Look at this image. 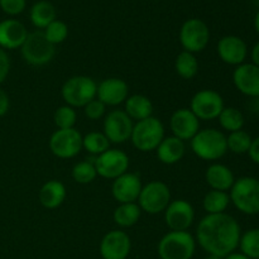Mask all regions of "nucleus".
<instances>
[{
  "instance_id": "nucleus-1",
  "label": "nucleus",
  "mask_w": 259,
  "mask_h": 259,
  "mask_svg": "<svg viewBox=\"0 0 259 259\" xmlns=\"http://www.w3.org/2000/svg\"><path fill=\"white\" fill-rule=\"evenodd\" d=\"M242 237L240 225L232 215H206L200 220L196 228V243L209 255L224 258L235 252Z\"/></svg>"
},
{
  "instance_id": "nucleus-2",
  "label": "nucleus",
  "mask_w": 259,
  "mask_h": 259,
  "mask_svg": "<svg viewBox=\"0 0 259 259\" xmlns=\"http://www.w3.org/2000/svg\"><path fill=\"white\" fill-rule=\"evenodd\" d=\"M190 144L195 156L202 161H218L228 152L227 137L214 128L200 129Z\"/></svg>"
},
{
  "instance_id": "nucleus-3",
  "label": "nucleus",
  "mask_w": 259,
  "mask_h": 259,
  "mask_svg": "<svg viewBox=\"0 0 259 259\" xmlns=\"http://www.w3.org/2000/svg\"><path fill=\"white\" fill-rule=\"evenodd\" d=\"M229 196L230 202L242 214H259V180L255 177L244 176L235 180Z\"/></svg>"
},
{
  "instance_id": "nucleus-4",
  "label": "nucleus",
  "mask_w": 259,
  "mask_h": 259,
  "mask_svg": "<svg viewBox=\"0 0 259 259\" xmlns=\"http://www.w3.org/2000/svg\"><path fill=\"white\" fill-rule=\"evenodd\" d=\"M98 83L85 75H76L67 78L61 89V96L66 105L71 108H83L96 98Z\"/></svg>"
},
{
  "instance_id": "nucleus-5",
  "label": "nucleus",
  "mask_w": 259,
  "mask_h": 259,
  "mask_svg": "<svg viewBox=\"0 0 259 259\" xmlns=\"http://www.w3.org/2000/svg\"><path fill=\"white\" fill-rule=\"evenodd\" d=\"M164 138V125L156 116L139 120L134 124L131 141L138 151L143 153L156 151Z\"/></svg>"
},
{
  "instance_id": "nucleus-6",
  "label": "nucleus",
  "mask_w": 259,
  "mask_h": 259,
  "mask_svg": "<svg viewBox=\"0 0 259 259\" xmlns=\"http://www.w3.org/2000/svg\"><path fill=\"white\" fill-rule=\"evenodd\" d=\"M196 250V240L189 232H168L159 240L157 252L161 259H191Z\"/></svg>"
},
{
  "instance_id": "nucleus-7",
  "label": "nucleus",
  "mask_w": 259,
  "mask_h": 259,
  "mask_svg": "<svg viewBox=\"0 0 259 259\" xmlns=\"http://www.w3.org/2000/svg\"><path fill=\"white\" fill-rule=\"evenodd\" d=\"M22 57L28 65L45 66L53 60L56 55L55 46L46 38L43 30L28 33L27 39L20 47Z\"/></svg>"
},
{
  "instance_id": "nucleus-8",
  "label": "nucleus",
  "mask_w": 259,
  "mask_h": 259,
  "mask_svg": "<svg viewBox=\"0 0 259 259\" xmlns=\"http://www.w3.org/2000/svg\"><path fill=\"white\" fill-rule=\"evenodd\" d=\"M169 187L162 181H151L142 187L138 202L142 211L149 215L161 214L171 202Z\"/></svg>"
},
{
  "instance_id": "nucleus-9",
  "label": "nucleus",
  "mask_w": 259,
  "mask_h": 259,
  "mask_svg": "<svg viewBox=\"0 0 259 259\" xmlns=\"http://www.w3.org/2000/svg\"><path fill=\"white\" fill-rule=\"evenodd\" d=\"M179 38L184 51L195 55L202 52L209 45L210 29L204 20L191 18L182 24Z\"/></svg>"
},
{
  "instance_id": "nucleus-10",
  "label": "nucleus",
  "mask_w": 259,
  "mask_h": 259,
  "mask_svg": "<svg viewBox=\"0 0 259 259\" xmlns=\"http://www.w3.org/2000/svg\"><path fill=\"white\" fill-rule=\"evenodd\" d=\"M225 108L224 99L218 91L211 89L200 90L192 96L190 101V110L199 120H214L218 119Z\"/></svg>"
},
{
  "instance_id": "nucleus-11",
  "label": "nucleus",
  "mask_w": 259,
  "mask_h": 259,
  "mask_svg": "<svg viewBox=\"0 0 259 259\" xmlns=\"http://www.w3.org/2000/svg\"><path fill=\"white\" fill-rule=\"evenodd\" d=\"M48 147L53 156L61 159H70L77 156L82 149V136L75 128L57 129L51 136Z\"/></svg>"
},
{
  "instance_id": "nucleus-12",
  "label": "nucleus",
  "mask_w": 259,
  "mask_h": 259,
  "mask_svg": "<svg viewBox=\"0 0 259 259\" xmlns=\"http://www.w3.org/2000/svg\"><path fill=\"white\" fill-rule=\"evenodd\" d=\"M129 156L120 149H108L100 156L95 157L96 174L98 176L108 180H115L119 176L128 172L129 169Z\"/></svg>"
},
{
  "instance_id": "nucleus-13",
  "label": "nucleus",
  "mask_w": 259,
  "mask_h": 259,
  "mask_svg": "<svg viewBox=\"0 0 259 259\" xmlns=\"http://www.w3.org/2000/svg\"><path fill=\"white\" fill-rule=\"evenodd\" d=\"M133 126V120L126 115L125 111L115 109V110L109 111L104 118L103 133L105 134L110 143L123 144L126 141H131Z\"/></svg>"
},
{
  "instance_id": "nucleus-14",
  "label": "nucleus",
  "mask_w": 259,
  "mask_h": 259,
  "mask_svg": "<svg viewBox=\"0 0 259 259\" xmlns=\"http://www.w3.org/2000/svg\"><path fill=\"white\" fill-rule=\"evenodd\" d=\"M164 222L172 232H187L194 224V206L186 200H174L164 210Z\"/></svg>"
},
{
  "instance_id": "nucleus-15",
  "label": "nucleus",
  "mask_w": 259,
  "mask_h": 259,
  "mask_svg": "<svg viewBox=\"0 0 259 259\" xmlns=\"http://www.w3.org/2000/svg\"><path fill=\"white\" fill-rule=\"evenodd\" d=\"M132 249V240L123 230L106 233L100 242V255L103 259H126Z\"/></svg>"
},
{
  "instance_id": "nucleus-16",
  "label": "nucleus",
  "mask_w": 259,
  "mask_h": 259,
  "mask_svg": "<svg viewBox=\"0 0 259 259\" xmlns=\"http://www.w3.org/2000/svg\"><path fill=\"white\" fill-rule=\"evenodd\" d=\"M142 180L139 175L133 172H125L115 179L111 185V194L119 204L137 202L142 191Z\"/></svg>"
},
{
  "instance_id": "nucleus-17",
  "label": "nucleus",
  "mask_w": 259,
  "mask_h": 259,
  "mask_svg": "<svg viewBox=\"0 0 259 259\" xmlns=\"http://www.w3.org/2000/svg\"><path fill=\"white\" fill-rule=\"evenodd\" d=\"M172 136L181 141H191L200 131V120L187 108L177 109L169 119Z\"/></svg>"
},
{
  "instance_id": "nucleus-18",
  "label": "nucleus",
  "mask_w": 259,
  "mask_h": 259,
  "mask_svg": "<svg viewBox=\"0 0 259 259\" xmlns=\"http://www.w3.org/2000/svg\"><path fill=\"white\" fill-rule=\"evenodd\" d=\"M218 56L224 63L239 66L244 63L248 55L247 43L238 35H224L217 46Z\"/></svg>"
},
{
  "instance_id": "nucleus-19",
  "label": "nucleus",
  "mask_w": 259,
  "mask_h": 259,
  "mask_svg": "<svg viewBox=\"0 0 259 259\" xmlns=\"http://www.w3.org/2000/svg\"><path fill=\"white\" fill-rule=\"evenodd\" d=\"M129 96V86L119 77H109L101 81L96 90V99L106 106H118L125 103Z\"/></svg>"
},
{
  "instance_id": "nucleus-20",
  "label": "nucleus",
  "mask_w": 259,
  "mask_h": 259,
  "mask_svg": "<svg viewBox=\"0 0 259 259\" xmlns=\"http://www.w3.org/2000/svg\"><path fill=\"white\" fill-rule=\"evenodd\" d=\"M233 82L239 93L249 98H259V67L253 63H242L233 72Z\"/></svg>"
},
{
  "instance_id": "nucleus-21",
  "label": "nucleus",
  "mask_w": 259,
  "mask_h": 259,
  "mask_svg": "<svg viewBox=\"0 0 259 259\" xmlns=\"http://www.w3.org/2000/svg\"><path fill=\"white\" fill-rule=\"evenodd\" d=\"M28 37V30L17 19H4L0 22V48L4 51L18 50Z\"/></svg>"
},
{
  "instance_id": "nucleus-22",
  "label": "nucleus",
  "mask_w": 259,
  "mask_h": 259,
  "mask_svg": "<svg viewBox=\"0 0 259 259\" xmlns=\"http://www.w3.org/2000/svg\"><path fill=\"white\" fill-rule=\"evenodd\" d=\"M205 181L211 190L228 192L234 185L235 177L228 166L222 163H212L206 168Z\"/></svg>"
},
{
  "instance_id": "nucleus-23",
  "label": "nucleus",
  "mask_w": 259,
  "mask_h": 259,
  "mask_svg": "<svg viewBox=\"0 0 259 259\" xmlns=\"http://www.w3.org/2000/svg\"><path fill=\"white\" fill-rule=\"evenodd\" d=\"M186 152L185 142L176 137H164L163 141L157 147V158L163 164H176L181 161Z\"/></svg>"
},
{
  "instance_id": "nucleus-24",
  "label": "nucleus",
  "mask_w": 259,
  "mask_h": 259,
  "mask_svg": "<svg viewBox=\"0 0 259 259\" xmlns=\"http://www.w3.org/2000/svg\"><path fill=\"white\" fill-rule=\"evenodd\" d=\"M66 195H67V191H66L65 185L57 180H51L40 187L38 192V200L45 209L52 210L57 209L63 204Z\"/></svg>"
},
{
  "instance_id": "nucleus-25",
  "label": "nucleus",
  "mask_w": 259,
  "mask_h": 259,
  "mask_svg": "<svg viewBox=\"0 0 259 259\" xmlns=\"http://www.w3.org/2000/svg\"><path fill=\"white\" fill-rule=\"evenodd\" d=\"M124 111L132 120H143L153 114V104L151 99L141 94H134L128 96L124 103Z\"/></svg>"
},
{
  "instance_id": "nucleus-26",
  "label": "nucleus",
  "mask_w": 259,
  "mask_h": 259,
  "mask_svg": "<svg viewBox=\"0 0 259 259\" xmlns=\"http://www.w3.org/2000/svg\"><path fill=\"white\" fill-rule=\"evenodd\" d=\"M30 22L39 30L47 28L53 20H56V8L47 0H40L30 8Z\"/></svg>"
},
{
  "instance_id": "nucleus-27",
  "label": "nucleus",
  "mask_w": 259,
  "mask_h": 259,
  "mask_svg": "<svg viewBox=\"0 0 259 259\" xmlns=\"http://www.w3.org/2000/svg\"><path fill=\"white\" fill-rule=\"evenodd\" d=\"M142 215V210L137 202L129 204H119L114 210L113 219L114 223L119 228H131L139 222Z\"/></svg>"
},
{
  "instance_id": "nucleus-28",
  "label": "nucleus",
  "mask_w": 259,
  "mask_h": 259,
  "mask_svg": "<svg viewBox=\"0 0 259 259\" xmlns=\"http://www.w3.org/2000/svg\"><path fill=\"white\" fill-rule=\"evenodd\" d=\"M229 204V194L225 191H218V190H210L202 200V207L206 215L223 214L228 209Z\"/></svg>"
},
{
  "instance_id": "nucleus-29",
  "label": "nucleus",
  "mask_w": 259,
  "mask_h": 259,
  "mask_svg": "<svg viewBox=\"0 0 259 259\" xmlns=\"http://www.w3.org/2000/svg\"><path fill=\"white\" fill-rule=\"evenodd\" d=\"M176 73L184 80H191L199 72V61L194 53L182 51L175 60Z\"/></svg>"
},
{
  "instance_id": "nucleus-30",
  "label": "nucleus",
  "mask_w": 259,
  "mask_h": 259,
  "mask_svg": "<svg viewBox=\"0 0 259 259\" xmlns=\"http://www.w3.org/2000/svg\"><path fill=\"white\" fill-rule=\"evenodd\" d=\"M218 120H219L220 126L229 133L242 131L245 124V119L242 111L233 106L223 109L220 115L218 116Z\"/></svg>"
},
{
  "instance_id": "nucleus-31",
  "label": "nucleus",
  "mask_w": 259,
  "mask_h": 259,
  "mask_svg": "<svg viewBox=\"0 0 259 259\" xmlns=\"http://www.w3.org/2000/svg\"><path fill=\"white\" fill-rule=\"evenodd\" d=\"M82 148L91 156L98 157L110 149V142L106 136L100 132H90L82 137Z\"/></svg>"
},
{
  "instance_id": "nucleus-32",
  "label": "nucleus",
  "mask_w": 259,
  "mask_h": 259,
  "mask_svg": "<svg viewBox=\"0 0 259 259\" xmlns=\"http://www.w3.org/2000/svg\"><path fill=\"white\" fill-rule=\"evenodd\" d=\"M240 253L250 259H259V228L243 233L239 240Z\"/></svg>"
},
{
  "instance_id": "nucleus-33",
  "label": "nucleus",
  "mask_w": 259,
  "mask_h": 259,
  "mask_svg": "<svg viewBox=\"0 0 259 259\" xmlns=\"http://www.w3.org/2000/svg\"><path fill=\"white\" fill-rule=\"evenodd\" d=\"M94 161H95V157L91 161L90 159H85V161L76 163L73 166L72 172H71L73 181L80 185L91 184L98 176Z\"/></svg>"
},
{
  "instance_id": "nucleus-34",
  "label": "nucleus",
  "mask_w": 259,
  "mask_h": 259,
  "mask_svg": "<svg viewBox=\"0 0 259 259\" xmlns=\"http://www.w3.org/2000/svg\"><path fill=\"white\" fill-rule=\"evenodd\" d=\"M252 141L253 138L250 137V134L243 131V129L242 131L233 132V133H229V136L227 137L228 151L235 154L248 153V151L250 148V144H252Z\"/></svg>"
},
{
  "instance_id": "nucleus-35",
  "label": "nucleus",
  "mask_w": 259,
  "mask_h": 259,
  "mask_svg": "<svg viewBox=\"0 0 259 259\" xmlns=\"http://www.w3.org/2000/svg\"><path fill=\"white\" fill-rule=\"evenodd\" d=\"M57 129H71L75 128L76 120H77V114L73 108L68 105H62L55 111L53 115Z\"/></svg>"
},
{
  "instance_id": "nucleus-36",
  "label": "nucleus",
  "mask_w": 259,
  "mask_h": 259,
  "mask_svg": "<svg viewBox=\"0 0 259 259\" xmlns=\"http://www.w3.org/2000/svg\"><path fill=\"white\" fill-rule=\"evenodd\" d=\"M43 33H45L48 42H51L53 46H56L65 42L66 38L68 37V27L65 22L56 19L53 20L47 28L43 29Z\"/></svg>"
},
{
  "instance_id": "nucleus-37",
  "label": "nucleus",
  "mask_w": 259,
  "mask_h": 259,
  "mask_svg": "<svg viewBox=\"0 0 259 259\" xmlns=\"http://www.w3.org/2000/svg\"><path fill=\"white\" fill-rule=\"evenodd\" d=\"M83 113H85L86 118L90 119V120H99L103 116H105L106 105L95 98L83 106Z\"/></svg>"
},
{
  "instance_id": "nucleus-38",
  "label": "nucleus",
  "mask_w": 259,
  "mask_h": 259,
  "mask_svg": "<svg viewBox=\"0 0 259 259\" xmlns=\"http://www.w3.org/2000/svg\"><path fill=\"white\" fill-rule=\"evenodd\" d=\"M27 0H0V8L5 14L15 17L24 12Z\"/></svg>"
},
{
  "instance_id": "nucleus-39",
  "label": "nucleus",
  "mask_w": 259,
  "mask_h": 259,
  "mask_svg": "<svg viewBox=\"0 0 259 259\" xmlns=\"http://www.w3.org/2000/svg\"><path fill=\"white\" fill-rule=\"evenodd\" d=\"M10 71V58L7 51L0 48V85L7 80Z\"/></svg>"
},
{
  "instance_id": "nucleus-40",
  "label": "nucleus",
  "mask_w": 259,
  "mask_h": 259,
  "mask_svg": "<svg viewBox=\"0 0 259 259\" xmlns=\"http://www.w3.org/2000/svg\"><path fill=\"white\" fill-rule=\"evenodd\" d=\"M248 156H249L250 161H252L253 163L258 164L259 166V137L252 141L250 148L249 151H248Z\"/></svg>"
},
{
  "instance_id": "nucleus-41",
  "label": "nucleus",
  "mask_w": 259,
  "mask_h": 259,
  "mask_svg": "<svg viewBox=\"0 0 259 259\" xmlns=\"http://www.w3.org/2000/svg\"><path fill=\"white\" fill-rule=\"evenodd\" d=\"M9 108H10L9 95H8L3 89H0V118L4 116L5 114L9 111Z\"/></svg>"
},
{
  "instance_id": "nucleus-42",
  "label": "nucleus",
  "mask_w": 259,
  "mask_h": 259,
  "mask_svg": "<svg viewBox=\"0 0 259 259\" xmlns=\"http://www.w3.org/2000/svg\"><path fill=\"white\" fill-rule=\"evenodd\" d=\"M250 57H252L253 65L258 66V67H259V42L255 43L254 47L252 48V52H250Z\"/></svg>"
},
{
  "instance_id": "nucleus-43",
  "label": "nucleus",
  "mask_w": 259,
  "mask_h": 259,
  "mask_svg": "<svg viewBox=\"0 0 259 259\" xmlns=\"http://www.w3.org/2000/svg\"><path fill=\"white\" fill-rule=\"evenodd\" d=\"M223 259H250L247 255H244L243 253H237V252H233L230 254H228L227 257H224Z\"/></svg>"
},
{
  "instance_id": "nucleus-44",
  "label": "nucleus",
  "mask_w": 259,
  "mask_h": 259,
  "mask_svg": "<svg viewBox=\"0 0 259 259\" xmlns=\"http://www.w3.org/2000/svg\"><path fill=\"white\" fill-rule=\"evenodd\" d=\"M254 28L255 30H257V33L259 34V12L255 14V18H254Z\"/></svg>"
},
{
  "instance_id": "nucleus-45",
  "label": "nucleus",
  "mask_w": 259,
  "mask_h": 259,
  "mask_svg": "<svg viewBox=\"0 0 259 259\" xmlns=\"http://www.w3.org/2000/svg\"><path fill=\"white\" fill-rule=\"evenodd\" d=\"M205 259H223V258L217 257V255H207V257L205 258Z\"/></svg>"
}]
</instances>
